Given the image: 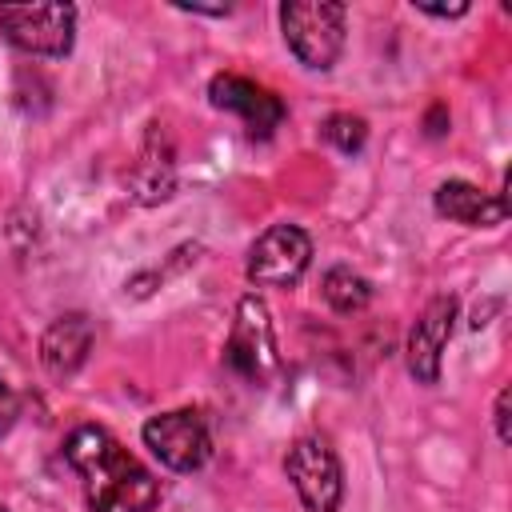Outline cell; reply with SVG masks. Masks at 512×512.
<instances>
[{"label": "cell", "instance_id": "1", "mask_svg": "<svg viewBox=\"0 0 512 512\" xmlns=\"http://www.w3.org/2000/svg\"><path fill=\"white\" fill-rule=\"evenodd\" d=\"M64 460L80 472L92 512H152L160 500L156 476L100 424H80L64 440Z\"/></svg>", "mask_w": 512, "mask_h": 512}, {"label": "cell", "instance_id": "2", "mask_svg": "<svg viewBox=\"0 0 512 512\" xmlns=\"http://www.w3.org/2000/svg\"><path fill=\"white\" fill-rule=\"evenodd\" d=\"M344 4L336 0H288L280 4V28L304 68L328 72L344 52Z\"/></svg>", "mask_w": 512, "mask_h": 512}, {"label": "cell", "instance_id": "3", "mask_svg": "<svg viewBox=\"0 0 512 512\" xmlns=\"http://www.w3.org/2000/svg\"><path fill=\"white\" fill-rule=\"evenodd\" d=\"M224 360L236 376H244L252 384H268L280 368L272 312L256 292H248L236 304V320H232V332H228V344H224Z\"/></svg>", "mask_w": 512, "mask_h": 512}, {"label": "cell", "instance_id": "4", "mask_svg": "<svg viewBox=\"0 0 512 512\" xmlns=\"http://www.w3.org/2000/svg\"><path fill=\"white\" fill-rule=\"evenodd\" d=\"M0 32L28 56H68L76 40L72 4H0Z\"/></svg>", "mask_w": 512, "mask_h": 512}, {"label": "cell", "instance_id": "5", "mask_svg": "<svg viewBox=\"0 0 512 512\" xmlns=\"http://www.w3.org/2000/svg\"><path fill=\"white\" fill-rule=\"evenodd\" d=\"M284 472L296 488V496L304 500L308 512H336L344 500V472H340V456L328 444V436H300L288 456H284Z\"/></svg>", "mask_w": 512, "mask_h": 512}, {"label": "cell", "instance_id": "6", "mask_svg": "<svg viewBox=\"0 0 512 512\" xmlns=\"http://www.w3.org/2000/svg\"><path fill=\"white\" fill-rule=\"evenodd\" d=\"M144 444L152 448V456L172 468V472H196L208 464L212 456V436L200 412L192 408H176V412H160L144 424Z\"/></svg>", "mask_w": 512, "mask_h": 512}, {"label": "cell", "instance_id": "7", "mask_svg": "<svg viewBox=\"0 0 512 512\" xmlns=\"http://www.w3.org/2000/svg\"><path fill=\"white\" fill-rule=\"evenodd\" d=\"M312 264V240L296 224H272L248 248V280L260 288H288Z\"/></svg>", "mask_w": 512, "mask_h": 512}, {"label": "cell", "instance_id": "8", "mask_svg": "<svg viewBox=\"0 0 512 512\" xmlns=\"http://www.w3.org/2000/svg\"><path fill=\"white\" fill-rule=\"evenodd\" d=\"M208 96H212L216 108L236 112V116L244 120L248 136H260V140L272 136L276 124L284 120V104H280V96H272L268 88H260L256 80L236 76V72H220V76H212Z\"/></svg>", "mask_w": 512, "mask_h": 512}, {"label": "cell", "instance_id": "9", "mask_svg": "<svg viewBox=\"0 0 512 512\" xmlns=\"http://www.w3.org/2000/svg\"><path fill=\"white\" fill-rule=\"evenodd\" d=\"M452 320H456V300L452 296H436L428 300V308L416 316L412 332H408V372L416 376V384H436L440 380V356L444 344L452 336Z\"/></svg>", "mask_w": 512, "mask_h": 512}, {"label": "cell", "instance_id": "10", "mask_svg": "<svg viewBox=\"0 0 512 512\" xmlns=\"http://www.w3.org/2000/svg\"><path fill=\"white\" fill-rule=\"evenodd\" d=\"M92 348V324L84 312H68L60 320L48 324V332L40 336V364L52 380H68L80 372V364L88 360Z\"/></svg>", "mask_w": 512, "mask_h": 512}, {"label": "cell", "instance_id": "11", "mask_svg": "<svg viewBox=\"0 0 512 512\" xmlns=\"http://www.w3.org/2000/svg\"><path fill=\"white\" fill-rule=\"evenodd\" d=\"M432 204H436V212L444 220L468 224V228H496L508 216V204L500 196H492V192H484V188H476L468 180H444L436 188Z\"/></svg>", "mask_w": 512, "mask_h": 512}, {"label": "cell", "instance_id": "12", "mask_svg": "<svg viewBox=\"0 0 512 512\" xmlns=\"http://www.w3.org/2000/svg\"><path fill=\"white\" fill-rule=\"evenodd\" d=\"M320 292H324L328 308H336L340 316H352V312L368 308V300H372V284H368L360 272L344 268V264L324 272V284H320Z\"/></svg>", "mask_w": 512, "mask_h": 512}, {"label": "cell", "instance_id": "13", "mask_svg": "<svg viewBox=\"0 0 512 512\" xmlns=\"http://www.w3.org/2000/svg\"><path fill=\"white\" fill-rule=\"evenodd\" d=\"M320 136H324L332 148H340V152L352 156V152L364 148V140H368V124H364L360 116H352V112H332V116L324 120Z\"/></svg>", "mask_w": 512, "mask_h": 512}, {"label": "cell", "instance_id": "14", "mask_svg": "<svg viewBox=\"0 0 512 512\" xmlns=\"http://www.w3.org/2000/svg\"><path fill=\"white\" fill-rule=\"evenodd\" d=\"M508 396H512V392L500 388V392H496V412H492V416H496V436H500V444L512 440V428H508Z\"/></svg>", "mask_w": 512, "mask_h": 512}, {"label": "cell", "instance_id": "15", "mask_svg": "<svg viewBox=\"0 0 512 512\" xmlns=\"http://www.w3.org/2000/svg\"><path fill=\"white\" fill-rule=\"evenodd\" d=\"M12 420H16V392L0 380V432H8Z\"/></svg>", "mask_w": 512, "mask_h": 512}, {"label": "cell", "instance_id": "16", "mask_svg": "<svg viewBox=\"0 0 512 512\" xmlns=\"http://www.w3.org/2000/svg\"><path fill=\"white\" fill-rule=\"evenodd\" d=\"M420 12H424V16H440V20H448V16H464L468 4H448V8H444V4H420Z\"/></svg>", "mask_w": 512, "mask_h": 512}, {"label": "cell", "instance_id": "17", "mask_svg": "<svg viewBox=\"0 0 512 512\" xmlns=\"http://www.w3.org/2000/svg\"><path fill=\"white\" fill-rule=\"evenodd\" d=\"M428 136H444V128H448V112H444V104H436L432 112H428Z\"/></svg>", "mask_w": 512, "mask_h": 512}, {"label": "cell", "instance_id": "18", "mask_svg": "<svg viewBox=\"0 0 512 512\" xmlns=\"http://www.w3.org/2000/svg\"><path fill=\"white\" fill-rule=\"evenodd\" d=\"M0 512H4V508H0Z\"/></svg>", "mask_w": 512, "mask_h": 512}]
</instances>
